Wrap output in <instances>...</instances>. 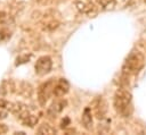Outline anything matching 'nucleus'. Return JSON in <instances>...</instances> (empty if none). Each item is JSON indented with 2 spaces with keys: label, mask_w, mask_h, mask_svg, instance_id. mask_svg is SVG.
I'll list each match as a JSON object with an SVG mask.
<instances>
[{
  "label": "nucleus",
  "mask_w": 146,
  "mask_h": 135,
  "mask_svg": "<svg viewBox=\"0 0 146 135\" xmlns=\"http://www.w3.org/2000/svg\"><path fill=\"white\" fill-rule=\"evenodd\" d=\"M144 62H145L144 54L139 51H132L127 57V59H125V61L122 66V73L125 76L133 75L138 70L141 69V67L144 66Z\"/></svg>",
  "instance_id": "obj_1"
},
{
  "label": "nucleus",
  "mask_w": 146,
  "mask_h": 135,
  "mask_svg": "<svg viewBox=\"0 0 146 135\" xmlns=\"http://www.w3.org/2000/svg\"><path fill=\"white\" fill-rule=\"evenodd\" d=\"M131 103V93L125 88H119L114 94V108L116 112H119L121 116L127 117L131 111H128L130 109Z\"/></svg>",
  "instance_id": "obj_2"
},
{
  "label": "nucleus",
  "mask_w": 146,
  "mask_h": 135,
  "mask_svg": "<svg viewBox=\"0 0 146 135\" xmlns=\"http://www.w3.org/2000/svg\"><path fill=\"white\" fill-rule=\"evenodd\" d=\"M55 78H50L47 82L42 83L38 88V100L41 106H44L51 94H54V86H55Z\"/></svg>",
  "instance_id": "obj_3"
},
{
  "label": "nucleus",
  "mask_w": 146,
  "mask_h": 135,
  "mask_svg": "<svg viewBox=\"0 0 146 135\" xmlns=\"http://www.w3.org/2000/svg\"><path fill=\"white\" fill-rule=\"evenodd\" d=\"M51 67H52L51 58L49 56H42L36 60L34 69L39 76H43L51 70Z\"/></svg>",
  "instance_id": "obj_4"
},
{
  "label": "nucleus",
  "mask_w": 146,
  "mask_h": 135,
  "mask_svg": "<svg viewBox=\"0 0 146 135\" xmlns=\"http://www.w3.org/2000/svg\"><path fill=\"white\" fill-rule=\"evenodd\" d=\"M75 7L80 12L89 16H92L97 12L96 6L92 0H75Z\"/></svg>",
  "instance_id": "obj_5"
},
{
  "label": "nucleus",
  "mask_w": 146,
  "mask_h": 135,
  "mask_svg": "<svg viewBox=\"0 0 146 135\" xmlns=\"http://www.w3.org/2000/svg\"><path fill=\"white\" fill-rule=\"evenodd\" d=\"M70 90V84L65 78H59L56 81L55 86H54V95L57 98L64 96Z\"/></svg>",
  "instance_id": "obj_6"
},
{
  "label": "nucleus",
  "mask_w": 146,
  "mask_h": 135,
  "mask_svg": "<svg viewBox=\"0 0 146 135\" xmlns=\"http://www.w3.org/2000/svg\"><path fill=\"white\" fill-rule=\"evenodd\" d=\"M66 104H67L66 100H57V101H54L50 104V107L48 108V110H47L48 116L51 117V118H56L57 115H59L63 111V109L66 107Z\"/></svg>",
  "instance_id": "obj_7"
},
{
  "label": "nucleus",
  "mask_w": 146,
  "mask_h": 135,
  "mask_svg": "<svg viewBox=\"0 0 146 135\" xmlns=\"http://www.w3.org/2000/svg\"><path fill=\"white\" fill-rule=\"evenodd\" d=\"M82 124L83 127L87 130H90L92 128V117H91V111L89 108H86L82 115Z\"/></svg>",
  "instance_id": "obj_8"
},
{
  "label": "nucleus",
  "mask_w": 146,
  "mask_h": 135,
  "mask_svg": "<svg viewBox=\"0 0 146 135\" xmlns=\"http://www.w3.org/2000/svg\"><path fill=\"white\" fill-rule=\"evenodd\" d=\"M56 132H57L56 128L52 127L49 124H42L38 128V134H48V135H50V134H56Z\"/></svg>",
  "instance_id": "obj_9"
},
{
  "label": "nucleus",
  "mask_w": 146,
  "mask_h": 135,
  "mask_svg": "<svg viewBox=\"0 0 146 135\" xmlns=\"http://www.w3.org/2000/svg\"><path fill=\"white\" fill-rule=\"evenodd\" d=\"M22 123L25 125V126H29V127H34L36 124H38V117L34 116V115H27L25 118L22 119Z\"/></svg>",
  "instance_id": "obj_10"
},
{
  "label": "nucleus",
  "mask_w": 146,
  "mask_h": 135,
  "mask_svg": "<svg viewBox=\"0 0 146 135\" xmlns=\"http://www.w3.org/2000/svg\"><path fill=\"white\" fill-rule=\"evenodd\" d=\"M104 9H112L115 6V0H98Z\"/></svg>",
  "instance_id": "obj_11"
},
{
  "label": "nucleus",
  "mask_w": 146,
  "mask_h": 135,
  "mask_svg": "<svg viewBox=\"0 0 146 135\" xmlns=\"http://www.w3.org/2000/svg\"><path fill=\"white\" fill-rule=\"evenodd\" d=\"M29 59H30V56H27V54H25V56H23V57H18V58H17V60H16V66H17V65H21V64L26 62Z\"/></svg>",
  "instance_id": "obj_12"
},
{
  "label": "nucleus",
  "mask_w": 146,
  "mask_h": 135,
  "mask_svg": "<svg viewBox=\"0 0 146 135\" xmlns=\"http://www.w3.org/2000/svg\"><path fill=\"white\" fill-rule=\"evenodd\" d=\"M70 123H71V121H70V118H68V117H65V118L62 120V123H60V127H62V128H65L67 125H70Z\"/></svg>",
  "instance_id": "obj_13"
},
{
  "label": "nucleus",
  "mask_w": 146,
  "mask_h": 135,
  "mask_svg": "<svg viewBox=\"0 0 146 135\" xmlns=\"http://www.w3.org/2000/svg\"><path fill=\"white\" fill-rule=\"evenodd\" d=\"M8 132V127L5 124H0V134H5Z\"/></svg>",
  "instance_id": "obj_14"
},
{
  "label": "nucleus",
  "mask_w": 146,
  "mask_h": 135,
  "mask_svg": "<svg viewBox=\"0 0 146 135\" xmlns=\"http://www.w3.org/2000/svg\"><path fill=\"white\" fill-rule=\"evenodd\" d=\"M7 106H8V102L6 100H3V99H0V109L6 108Z\"/></svg>",
  "instance_id": "obj_15"
},
{
  "label": "nucleus",
  "mask_w": 146,
  "mask_h": 135,
  "mask_svg": "<svg viewBox=\"0 0 146 135\" xmlns=\"http://www.w3.org/2000/svg\"><path fill=\"white\" fill-rule=\"evenodd\" d=\"M7 18V14L5 11H0V23H2Z\"/></svg>",
  "instance_id": "obj_16"
},
{
  "label": "nucleus",
  "mask_w": 146,
  "mask_h": 135,
  "mask_svg": "<svg viewBox=\"0 0 146 135\" xmlns=\"http://www.w3.org/2000/svg\"><path fill=\"white\" fill-rule=\"evenodd\" d=\"M6 36H7L6 32H5V31H2V29H0V42H1V41H3V40L6 39Z\"/></svg>",
  "instance_id": "obj_17"
},
{
  "label": "nucleus",
  "mask_w": 146,
  "mask_h": 135,
  "mask_svg": "<svg viewBox=\"0 0 146 135\" xmlns=\"http://www.w3.org/2000/svg\"><path fill=\"white\" fill-rule=\"evenodd\" d=\"M36 1H38L40 5H49L52 0H36Z\"/></svg>",
  "instance_id": "obj_18"
},
{
  "label": "nucleus",
  "mask_w": 146,
  "mask_h": 135,
  "mask_svg": "<svg viewBox=\"0 0 146 135\" xmlns=\"http://www.w3.org/2000/svg\"><path fill=\"white\" fill-rule=\"evenodd\" d=\"M144 1H145V2H146V0H144Z\"/></svg>",
  "instance_id": "obj_19"
}]
</instances>
